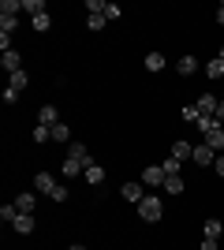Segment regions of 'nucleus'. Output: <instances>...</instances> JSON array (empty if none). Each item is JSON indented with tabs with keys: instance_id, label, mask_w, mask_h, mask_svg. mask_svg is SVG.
Wrapping results in <instances>:
<instances>
[{
	"instance_id": "obj_1",
	"label": "nucleus",
	"mask_w": 224,
	"mask_h": 250,
	"mask_svg": "<svg viewBox=\"0 0 224 250\" xmlns=\"http://www.w3.org/2000/svg\"><path fill=\"white\" fill-rule=\"evenodd\" d=\"M135 209H139V217L146 220V224H157V220L164 217V202H161L157 194H146V198H142Z\"/></svg>"
},
{
	"instance_id": "obj_2",
	"label": "nucleus",
	"mask_w": 224,
	"mask_h": 250,
	"mask_svg": "<svg viewBox=\"0 0 224 250\" xmlns=\"http://www.w3.org/2000/svg\"><path fill=\"white\" fill-rule=\"evenodd\" d=\"M164 168L161 165H149V168H142V183H146V187H164Z\"/></svg>"
},
{
	"instance_id": "obj_3",
	"label": "nucleus",
	"mask_w": 224,
	"mask_h": 250,
	"mask_svg": "<svg viewBox=\"0 0 224 250\" xmlns=\"http://www.w3.org/2000/svg\"><path fill=\"white\" fill-rule=\"evenodd\" d=\"M120 194H123L127 202H135V206H139V202L146 198V183H142V179H139V183H123V187H120Z\"/></svg>"
},
{
	"instance_id": "obj_4",
	"label": "nucleus",
	"mask_w": 224,
	"mask_h": 250,
	"mask_svg": "<svg viewBox=\"0 0 224 250\" xmlns=\"http://www.w3.org/2000/svg\"><path fill=\"white\" fill-rule=\"evenodd\" d=\"M67 157H71V161H79V165H97V161H94V157H90V149H86L82 146V142H71V146H67Z\"/></svg>"
},
{
	"instance_id": "obj_5",
	"label": "nucleus",
	"mask_w": 224,
	"mask_h": 250,
	"mask_svg": "<svg viewBox=\"0 0 224 250\" xmlns=\"http://www.w3.org/2000/svg\"><path fill=\"white\" fill-rule=\"evenodd\" d=\"M11 228L19 231V235H30V231L38 228V217H34V213H19V217H15V224H11Z\"/></svg>"
},
{
	"instance_id": "obj_6",
	"label": "nucleus",
	"mask_w": 224,
	"mask_h": 250,
	"mask_svg": "<svg viewBox=\"0 0 224 250\" xmlns=\"http://www.w3.org/2000/svg\"><path fill=\"white\" fill-rule=\"evenodd\" d=\"M191 161H194V165H202V168H209V165H213V161H217V153H213V149H209V146H205V142H202V146H194Z\"/></svg>"
},
{
	"instance_id": "obj_7",
	"label": "nucleus",
	"mask_w": 224,
	"mask_h": 250,
	"mask_svg": "<svg viewBox=\"0 0 224 250\" xmlns=\"http://www.w3.org/2000/svg\"><path fill=\"white\" fill-rule=\"evenodd\" d=\"M205 146L213 149V153H224V127H213V131L205 135Z\"/></svg>"
},
{
	"instance_id": "obj_8",
	"label": "nucleus",
	"mask_w": 224,
	"mask_h": 250,
	"mask_svg": "<svg viewBox=\"0 0 224 250\" xmlns=\"http://www.w3.org/2000/svg\"><path fill=\"white\" fill-rule=\"evenodd\" d=\"M86 183H90V187H101V183H105V168L101 165H86Z\"/></svg>"
},
{
	"instance_id": "obj_9",
	"label": "nucleus",
	"mask_w": 224,
	"mask_h": 250,
	"mask_svg": "<svg viewBox=\"0 0 224 250\" xmlns=\"http://www.w3.org/2000/svg\"><path fill=\"white\" fill-rule=\"evenodd\" d=\"M194 104H198V112H202V116H217V104H221V101H217L213 94H202Z\"/></svg>"
},
{
	"instance_id": "obj_10",
	"label": "nucleus",
	"mask_w": 224,
	"mask_h": 250,
	"mask_svg": "<svg viewBox=\"0 0 224 250\" xmlns=\"http://www.w3.org/2000/svg\"><path fill=\"white\" fill-rule=\"evenodd\" d=\"M34 187H38V190H45V194H53V190L60 187V183H56V179L49 176V172H38V176H34Z\"/></svg>"
},
{
	"instance_id": "obj_11",
	"label": "nucleus",
	"mask_w": 224,
	"mask_h": 250,
	"mask_svg": "<svg viewBox=\"0 0 224 250\" xmlns=\"http://www.w3.org/2000/svg\"><path fill=\"white\" fill-rule=\"evenodd\" d=\"M38 124H45V127H56V124H60V112H56V104H45L41 112H38Z\"/></svg>"
},
{
	"instance_id": "obj_12",
	"label": "nucleus",
	"mask_w": 224,
	"mask_h": 250,
	"mask_svg": "<svg viewBox=\"0 0 224 250\" xmlns=\"http://www.w3.org/2000/svg\"><path fill=\"white\" fill-rule=\"evenodd\" d=\"M4 71H8V75L22 71V56H19L15 49H8V52H4Z\"/></svg>"
},
{
	"instance_id": "obj_13",
	"label": "nucleus",
	"mask_w": 224,
	"mask_h": 250,
	"mask_svg": "<svg viewBox=\"0 0 224 250\" xmlns=\"http://www.w3.org/2000/svg\"><path fill=\"white\" fill-rule=\"evenodd\" d=\"M8 86L15 90V94H22L26 86H30V79H26V71H15V75H8Z\"/></svg>"
},
{
	"instance_id": "obj_14",
	"label": "nucleus",
	"mask_w": 224,
	"mask_h": 250,
	"mask_svg": "<svg viewBox=\"0 0 224 250\" xmlns=\"http://www.w3.org/2000/svg\"><path fill=\"white\" fill-rule=\"evenodd\" d=\"M176 71H180V75H194V71H198V60H194L191 52H187V56H180V63H176Z\"/></svg>"
},
{
	"instance_id": "obj_15",
	"label": "nucleus",
	"mask_w": 224,
	"mask_h": 250,
	"mask_svg": "<svg viewBox=\"0 0 224 250\" xmlns=\"http://www.w3.org/2000/svg\"><path fill=\"white\" fill-rule=\"evenodd\" d=\"M34 30H38V34H45V30H53V15H49V11H41V15H34Z\"/></svg>"
},
{
	"instance_id": "obj_16",
	"label": "nucleus",
	"mask_w": 224,
	"mask_h": 250,
	"mask_svg": "<svg viewBox=\"0 0 224 250\" xmlns=\"http://www.w3.org/2000/svg\"><path fill=\"white\" fill-rule=\"evenodd\" d=\"M191 153H194L191 142H172V157H176V161H187Z\"/></svg>"
},
{
	"instance_id": "obj_17",
	"label": "nucleus",
	"mask_w": 224,
	"mask_h": 250,
	"mask_svg": "<svg viewBox=\"0 0 224 250\" xmlns=\"http://www.w3.org/2000/svg\"><path fill=\"white\" fill-rule=\"evenodd\" d=\"M205 75H209V79H224V60L221 56H213V60L205 63Z\"/></svg>"
},
{
	"instance_id": "obj_18",
	"label": "nucleus",
	"mask_w": 224,
	"mask_h": 250,
	"mask_svg": "<svg viewBox=\"0 0 224 250\" xmlns=\"http://www.w3.org/2000/svg\"><path fill=\"white\" fill-rule=\"evenodd\" d=\"M213 127H224V124L217 120V116H198V131H202V135H209Z\"/></svg>"
},
{
	"instance_id": "obj_19",
	"label": "nucleus",
	"mask_w": 224,
	"mask_h": 250,
	"mask_svg": "<svg viewBox=\"0 0 224 250\" xmlns=\"http://www.w3.org/2000/svg\"><path fill=\"white\" fill-rule=\"evenodd\" d=\"M15 26H19V15H4L0 11V34H11Z\"/></svg>"
},
{
	"instance_id": "obj_20",
	"label": "nucleus",
	"mask_w": 224,
	"mask_h": 250,
	"mask_svg": "<svg viewBox=\"0 0 224 250\" xmlns=\"http://www.w3.org/2000/svg\"><path fill=\"white\" fill-rule=\"evenodd\" d=\"M67 138H71V127H67L64 120H60V124L53 127V142H67Z\"/></svg>"
},
{
	"instance_id": "obj_21",
	"label": "nucleus",
	"mask_w": 224,
	"mask_h": 250,
	"mask_svg": "<svg viewBox=\"0 0 224 250\" xmlns=\"http://www.w3.org/2000/svg\"><path fill=\"white\" fill-rule=\"evenodd\" d=\"M15 206H19V213H34V194L26 190V194H19L15 198Z\"/></svg>"
},
{
	"instance_id": "obj_22",
	"label": "nucleus",
	"mask_w": 224,
	"mask_h": 250,
	"mask_svg": "<svg viewBox=\"0 0 224 250\" xmlns=\"http://www.w3.org/2000/svg\"><path fill=\"white\" fill-rule=\"evenodd\" d=\"M105 11H97V15H86V26H90V30H105Z\"/></svg>"
},
{
	"instance_id": "obj_23",
	"label": "nucleus",
	"mask_w": 224,
	"mask_h": 250,
	"mask_svg": "<svg viewBox=\"0 0 224 250\" xmlns=\"http://www.w3.org/2000/svg\"><path fill=\"white\" fill-rule=\"evenodd\" d=\"M49 138H53V127H45V124L34 127V142H38V146H41V142H49Z\"/></svg>"
},
{
	"instance_id": "obj_24",
	"label": "nucleus",
	"mask_w": 224,
	"mask_h": 250,
	"mask_svg": "<svg viewBox=\"0 0 224 250\" xmlns=\"http://www.w3.org/2000/svg\"><path fill=\"white\" fill-rule=\"evenodd\" d=\"M221 231H224L221 220H205V239H221Z\"/></svg>"
},
{
	"instance_id": "obj_25",
	"label": "nucleus",
	"mask_w": 224,
	"mask_h": 250,
	"mask_svg": "<svg viewBox=\"0 0 224 250\" xmlns=\"http://www.w3.org/2000/svg\"><path fill=\"white\" fill-rule=\"evenodd\" d=\"M15 217H19V206H15V202H8V206L0 209V220H8V224H15Z\"/></svg>"
},
{
	"instance_id": "obj_26",
	"label": "nucleus",
	"mask_w": 224,
	"mask_h": 250,
	"mask_svg": "<svg viewBox=\"0 0 224 250\" xmlns=\"http://www.w3.org/2000/svg\"><path fill=\"white\" fill-rule=\"evenodd\" d=\"M164 190H168V194H183V179L180 176H168V179H164Z\"/></svg>"
},
{
	"instance_id": "obj_27",
	"label": "nucleus",
	"mask_w": 224,
	"mask_h": 250,
	"mask_svg": "<svg viewBox=\"0 0 224 250\" xmlns=\"http://www.w3.org/2000/svg\"><path fill=\"white\" fill-rule=\"evenodd\" d=\"M180 165H183V161H176V157H168V161H161V168H164V176H180Z\"/></svg>"
},
{
	"instance_id": "obj_28",
	"label": "nucleus",
	"mask_w": 224,
	"mask_h": 250,
	"mask_svg": "<svg viewBox=\"0 0 224 250\" xmlns=\"http://www.w3.org/2000/svg\"><path fill=\"white\" fill-rule=\"evenodd\" d=\"M183 120H187V124H198V116H202V112H198V104H183Z\"/></svg>"
},
{
	"instance_id": "obj_29",
	"label": "nucleus",
	"mask_w": 224,
	"mask_h": 250,
	"mask_svg": "<svg viewBox=\"0 0 224 250\" xmlns=\"http://www.w3.org/2000/svg\"><path fill=\"white\" fill-rule=\"evenodd\" d=\"M22 11H30V19H34V15H41V11H45V4H41V0H22Z\"/></svg>"
},
{
	"instance_id": "obj_30",
	"label": "nucleus",
	"mask_w": 224,
	"mask_h": 250,
	"mask_svg": "<svg viewBox=\"0 0 224 250\" xmlns=\"http://www.w3.org/2000/svg\"><path fill=\"white\" fill-rule=\"evenodd\" d=\"M146 67H149V71H161V67H164V56H161V52H149V56H146Z\"/></svg>"
},
{
	"instance_id": "obj_31",
	"label": "nucleus",
	"mask_w": 224,
	"mask_h": 250,
	"mask_svg": "<svg viewBox=\"0 0 224 250\" xmlns=\"http://www.w3.org/2000/svg\"><path fill=\"white\" fill-rule=\"evenodd\" d=\"M79 172H86V168L79 165V161H71V157H67V161H64V176L71 179V176H79Z\"/></svg>"
},
{
	"instance_id": "obj_32",
	"label": "nucleus",
	"mask_w": 224,
	"mask_h": 250,
	"mask_svg": "<svg viewBox=\"0 0 224 250\" xmlns=\"http://www.w3.org/2000/svg\"><path fill=\"white\" fill-rule=\"evenodd\" d=\"M0 11H4V15H15V11H22V4H19V0H4Z\"/></svg>"
},
{
	"instance_id": "obj_33",
	"label": "nucleus",
	"mask_w": 224,
	"mask_h": 250,
	"mask_svg": "<svg viewBox=\"0 0 224 250\" xmlns=\"http://www.w3.org/2000/svg\"><path fill=\"white\" fill-rule=\"evenodd\" d=\"M49 198H53V202H67V187H64V183H60V187H56L53 194H49Z\"/></svg>"
},
{
	"instance_id": "obj_34",
	"label": "nucleus",
	"mask_w": 224,
	"mask_h": 250,
	"mask_svg": "<svg viewBox=\"0 0 224 250\" xmlns=\"http://www.w3.org/2000/svg\"><path fill=\"white\" fill-rule=\"evenodd\" d=\"M86 11H90V15H97V11H105V4H101V0H86Z\"/></svg>"
},
{
	"instance_id": "obj_35",
	"label": "nucleus",
	"mask_w": 224,
	"mask_h": 250,
	"mask_svg": "<svg viewBox=\"0 0 224 250\" xmlns=\"http://www.w3.org/2000/svg\"><path fill=\"white\" fill-rule=\"evenodd\" d=\"M120 15H123V11H120L116 4H105V19H120Z\"/></svg>"
},
{
	"instance_id": "obj_36",
	"label": "nucleus",
	"mask_w": 224,
	"mask_h": 250,
	"mask_svg": "<svg viewBox=\"0 0 224 250\" xmlns=\"http://www.w3.org/2000/svg\"><path fill=\"white\" fill-rule=\"evenodd\" d=\"M213 165H217V176L224 179V153H217V161H213Z\"/></svg>"
},
{
	"instance_id": "obj_37",
	"label": "nucleus",
	"mask_w": 224,
	"mask_h": 250,
	"mask_svg": "<svg viewBox=\"0 0 224 250\" xmlns=\"http://www.w3.org/2000/svg\"><path fill=\"white\" fill-rule=\"evenodd\" d=\"M198 250H217V239H202V247Z\"/></svg>"
},
{
	"instance_id": "obj_38",
	"label": "nucleus",
	"mask_w": 224,
	"mask_h": 250,
	"mask_svg": "<svg viewBox=\"0 0 224 250\" xmlns=\"http://www.w3.org/2000/svg\"><path fill=\"white\" fill-rule=\"evenodd\" d=\"M217 22L224 26V4H217Z\"/></svg>"
},
{
	"instance_id": "obj_39",
	"label": "nucleus",
	"mask_w": 224,
	"mask_h": 250,
	"mask_svg": "<svg viewBox=\"0 0 224 250\" xmlns=\"http://www.w3.org/2000/svg\"><path fill=\"white\" fill-rule=\"evenodd\" d=\"M67 250H86V247H79V243H75V247H67Z\"/></svg>"
},
{
	"instance_id": "obj_40",
	"label": "nucleus",
	"mask_w": 224,
	"mask_h": 250,
	"mask_svg": "<svg viewBox=\"0 0 224 250\" xmlns=\"http://www.w3.org/2000/svg\"><path fill=\"white\" fill-rule=\"evenodd\" d=\"M217 56H221V60H224V45H221V52H217Z\"/></svg>"
}]
</instances>
